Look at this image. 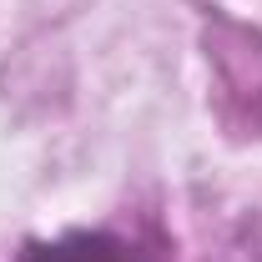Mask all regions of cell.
Here are the masks:
<instances>
[{
	"mask_svg": "<svg viewBox=\"0 0 262 262\" xmlns=\"http://www.w3.org/2000/svg\"><path fill=\"white\" fill-rule=\"evenodd\" d=\"M31 262H146V252L131 247L126 237H111V232H76V237L40 247Z\"/></svg>",
	"mask_w": 262,
	"mask_h": 262,
	"instance_id": "6da1fadb",
	"label": "cell"
}]
</instances>
